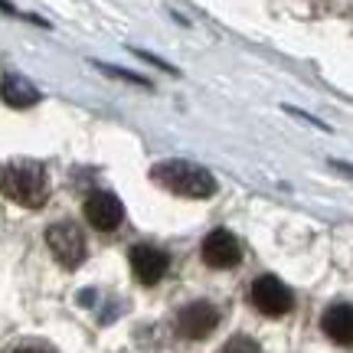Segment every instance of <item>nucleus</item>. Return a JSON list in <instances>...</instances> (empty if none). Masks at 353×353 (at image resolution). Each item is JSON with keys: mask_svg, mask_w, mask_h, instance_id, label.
Segmentation results:
<instances>
[{"mask_svg": "<svg viewBox=\"0 0 353 353\" xmlns=\"http://www.w3.org/2000/svg\"><path fill=\"white\" fill-rule=\"evenodd\" d=\"M167 268H170V259H167L164 249L148 245V242L131 249V272H134L141 285H157L167 275Z\"/></svg>", "mask_w": 353, "mask_h": 353, "instance_id": "nucleus-8", "label": "nucleus"}, {"mask_svg": "<svg viewBox=\"0 0 353 353\" xmlns=\"http://www.w3.org/2000/svg\"><path fill=\"white\" fill-rule=\"evenodd\" d=\"M219 327V307L210 301H190L187 307H180L176 314V330L187 341H203Z\"/></svg>", "mask_w": 353, "mask_h": 353, "instance_id": "nucleus-5", "label": "nucleus"}, {"mask_svg": "<svg viewBox=\"0 0 353 353\" xmlns=\"http://www.w3.org/2000/svg\"><path fill=\"white\" fill-rule=\"evenodd\" d=\"M10 353H56V350H50L46 343H20V347H13Z\"/></svg>", "mask_w": 353, "mask_h": 353, "instance_id": "nucleus-12", "label": "nucleus"}, {"mask_svg": "<svg viewBox=\"0 0 353 353\" xmlns=\"http://www.w3.org/2000/svg\"><path fill=\"white\" fill-rule=\"evenodd\" d=\"M321 330L334 343L353 347V304H330L324 317H321Z\"/></svg>", "mask_w": 353, "mask_h": 353, "instance_id": "nucleus-9", "label": "nucleus"}, {"mask_svg": "<svg viewBox=\"0 0 353 353\" xmlns=\"http://www.w3.org/2000/svg\"><path fill=\"white\" fill-rule=\"evenodd\" d=\"M85 219L88 226L99 229V232H114L121 226V219H125V206H121V200L114 193L99 190V193H92L85 200Z\"/></svg>", "mask_w": 353, "mask_h": 353, "instance_id": "nucleus-7", "label": "nucleus"}, {"mask_svg": "<svg viewBox=\"0 0 353 353\" xmlns=\"http://www.w3.org/2000/svg\"><path fill=\"white\" fill-rule=\"evenodd\" d=\"M200 255L210 268H219V272H223V268H236V265L242 262V245L229 229H213V232L203 239Z\"/></svg>", "mask_w": 353, "mask_h": 353, "instance_id": "nucleus-6", "label": "nucleus"}, {"mask_svg": "<svg viewBox=\"0 0 353 353\" xmlns=\"http://www.w3.org/2000/svg\"><path fill=\"white\" fill-rule=\"evenodd\" d=\"M219 353H262V347H259L252 337H232Z\"/></svg>", "mask_w": 353, "mask_h": 353, "instance_id": "nucleus-11", "label": "nucleus"}, {"mask_svg": "<svg viewBox=\"0 0 353 353\" xmlns=\"http://www.w3.org/2000/svg\"><path fill=\"white\" fill-rule=\"evenodd\" d=\"M151 180L187 200H206L216 193V176L206 167L190 164V161H161L151 167Z\"/></svg>", "mask_w": 353, "mask_h": 353, "instance_id": "nucleus-2", "label": "nucleus"}, {"mask_svg": "<svg viewBox=\"0 0 353 353\" xmlns=\"http://www.w3.org/2000/svg\"><path fill=\"white\" fill-rule=\"evenodd\" d=\"M46 245L63 268H79L85 259V236L76 223H52L46 229Z\"/></svg>", "mask_w": 353, "mask_h": 353, "instance_id": "nucleus-3", "label": "nucleus"}, {"mask_svg": "<svg viewBox=\"0 0 353 353\" xmlns=\"http://www.w3.org/2000/svg\"><path fill=\"white\" fill-rule=\"evenodd\" d=\"M0 99H3V105H10V108H33L43 95H39V88H33L23 76L3 72V79H0Z\"/></svg>", "mask_w": 353, "mask_h": 353, "instance_id": "nucleus-10", "label": "nucleus"}, {"mask_svg": "<svg viewBox=\"0 0 353 353\" xmlns=\"http://www.w3.org/2000/svg\"><path fill=\"white\" fill-rule=\"evenodd\" d=\"M252 304L265 317H285L294 307V294L275 275H262L252 281Z\"/></svg>", "mask_w": 353, "mask_h": 353, "instance_id": "nucleus-4", "label": "nucleus"}, {"mask_svg": "<svg viewBox=\"0 0 353 353\" xmlns=\"http://www.w3.org/2000/svg\"><path fill=\"white\" fill-rule=\"evenodd\" d=\"M0 193L17 206L39 210L50 196L46 170L37 161H7V164H0Z\"/></svg>", "mask_w": 353, "mask_h": 353, "instance_id": "nucleus-1", "label": "nucleus"}]
</instances>
